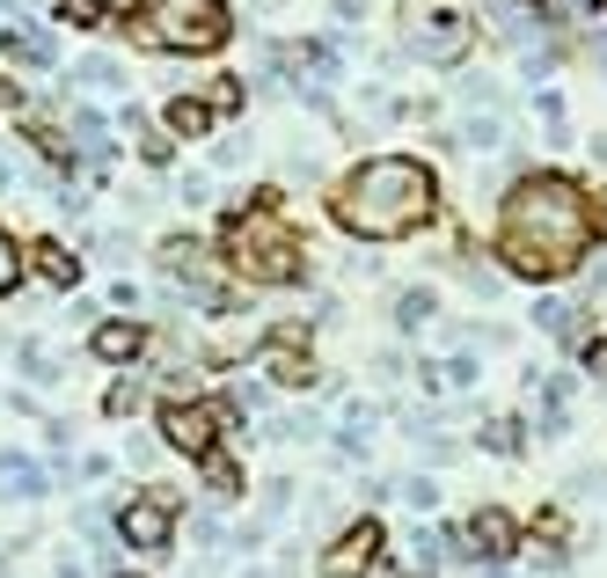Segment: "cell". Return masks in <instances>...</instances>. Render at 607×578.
<instances>
[{"label":"cell","mask_w":607,"mask_h":578,"mask_svg":"<svg viewBox=\"0 0 607 578\" xmlns=\"http://www.w3.org/2000/svg\"><path fill=\"white\" fill-rule=\"evenodd\" d=\"M607 235V212L571 176H520L498 206V263L520 279H564L593 257Z\"/></svg>","instance_id":"1"},{"label":"cell","mask_w":607,"mask_h":578,"mask_svg":"<svg viewBox=\"0 0 607 578\" xmlns=\"http://www.w3.org/2000/svg\"><path fill=\"white\" fill-rule=\"evenodd\" d=\"M439 212V183L425 161L410 155H374L345 176V191H337V220L366 242H402L417 235L425 220Z\"/></svg>","instance_id":"2"},{"label":"cell","mask_w":607,"mask_h":578,"mask_svg":"<svg viewBox=\"0 0 607 578\" xmlns=\"http://www.w3.org/2000/svg\"><path fill=\"white\" fill-rule=\"evenodd\" d=\"M125 22L147 52H220L227 44V0H132Z\"/></svg>","instance_id":"3"},{"label":"cell","mask_w":607,"mask_h":578,"mask_svg":"<svg viewBox=\"0 0 607 578\" xmlns=\"http://www.w3.org/2000/svg\"><path fill=\"white\" fill-rule=\"evenodd\" d=\"M227 257H235V271H242L249 286H293L300 279V242H293V228L278 220L271 206H257V212H235L227 220Z\"/></svg>","instance_id":"4"},{"label":"cell","mask_w":607,"mask_h":578,"mask_svg":"<svg viewBox=\"0 0 607 578\" xmlns=\"http://www.w3.org/2000/svg\"><path fill=\"white\" fill-rule=\"evenodd\" d=\"M220 432H227L220 403H183V396H176V403L161 410V439H169L176 455H191V461H206L212 447H220Z\"/></svg>","instance_id":"5"},{"label":"cell","mask_w":607,"mask_h":578,"mask_svg":"<svg viewBox=\"0 0 607 578\" xmlns=\"http://www.w3.org/2000/svg\"><path fill=\"white\" fill-rule=\"evenodd\" d=\"M161 263H169L176 286H191V300L206 308V316H227V308H235V293L212 279V263H206V249H198V242H161Z\"/></svg>","instance_id":"6"},{"label":"cell","mask_w":607,"mask_h":578,"mask_svg":"<svg viewBox=\"0 0 607 578\" xmlns=\"http://www.w3.org/2000/svg\"><path fill=\"white\" fill-rule=\"evenodd\" d=\"M469 44H476V22L461 16V8H432V16L417 22V37H410V52H417V59H432V67L469 59Z\"/></svg>","instance_id":"7"},{"label":"cell","mask_w":607,"mask_h":578,"mask_svg":"<svg viewBox=\"0 0 607 578\" xmlns=\"http://www.w3.org/2000/svg\"><path fill=\"white\" fill-rule=\"evenodd\" d=\"M118 527H125V542H132V549H169V535H176V491L132 498Z\"/></svg>","instance_id":"8"},{"label":"cell","mask_w":607,"mask_h":578,"mask_svg":"<svg viewBox=\"0 0 607 578\" xmlns=\"http://www.w3.org/2000/svg\"><path fill=\"white\" fill-rule=\"evenodd\" d=\"M263 373H271L278 388H315V367H308V351H300V330H278L271 345H263Z\"/></svg>","instance_id":"9"},{"label":"cell","mask_w":607,"mask_h":578,"mask_svg":"<svg viewBox=\"0 0 607 578\" xmlns=\"http://www.w3.org/2000/svg\"><path fill=\"white\" fill-rule=\"evenodd\" d=\"M374 564H381V520H359L345 542L330 549V578H359V571H374Z\"/></svg>","instance_id":"10"},{"label":"cell","mask_w":607,"mask_h":578,"mask_svg":"<svg viewBox=\"0 0 607 578\" xmlns=\"http://www.w3.org/2000/svg\"><path fill=\"white\" fill-rule=\"evenodd\" d=\"M0 52L16 59V67H52L59 59V44L44 30H37V22H16V30H0Z\"/></svg>","instance_id":"11"},{"label":"cell","mask_w":607,"mask_h":578,"mask_svg":"<svg viewBox=\"0 0 607 578\" xmlns=\"http://www.w3.org/2000/svg\"><path fill=\"white\" fill-rule=\"evenodd\" d=\"M469 535H476V549H484L490 564H505V557H513V520H505V512H476V527H469Z\"/></svg>","instance_id":"12"},{"label":"cell","mask_w":607,"mask_h":578,"mask_svg":"<svg viewBox=\"0 0 607 578\" xmlns=\"http://www.w3.org/2000/svg\"><path fill=\"white\" fill-rule=\"evenodd\" d=\"M169 132H176V140H206V132H212V103L176 96V103H169Z\"/></svg>","instance_id":"13"},{"label":"cell","mask_w":607,"mask_h":578,"mask_svg":"<svg viewBox=\"0 0 607 578\" xmlns=\"http://www.w3.org/2000/svg\"><path fill=\"white\" fill-rule=\"evenodd\" d=\"M139 345H147L139 322H103V330H96V359H132Z\"/></svg>","instance_id":"14"},{"label":"cell","mask_w":607,"mask_h":578,"mask_svg":"<svg viewBox=\"0 0 607 578\" xmlns=\"http://www.w3.org/2000/svg\"><path fill=\"white\" fill-rule=\"evenodd\" d=\"M30 263H37V271H44L52 286H73V279H81V263H73L59 242H37V249H30Z\"/></svg>","instance_id":"15"},{"label":"cell","mask_w":607,"mask_h":578,"mask_svg":"<svg viewBox=\"0 0 607 578\" xmlns=\"http://www.w3.org/2000/svg\"><path fill=\"white\" fill-rule=\"evenodd\" d=\"M16 279H22V249H16V235L0 228V293H16Z\"/></svg>","instance_id":"16"},{"label":"cell","mask_w":607,"mask_h":578,"mask_svg":"<svg viewBox=\"0 0 607 578\" xmlns=\"http://www.w3.org/2000/svg\"><path fill=\"white\" fill-rule=\"evenodd\" d=\"M73 81H96V88H118L125 73H118V59H81V67H73Z\"/></svg>","instance_id":"17"},{"label":"cell","mask_w":607,"mask_h":578,"mask_svg":"<svg viewBox=\"0 0 607 578\" xmlns=\"http://www.w3.org/2000/svg\"><path fill=\"white\" fill-rule=\"evenodd\" d=\"M396 316H402V330H417V322L432 316V293H396Z\"/></svg>","instance_id":"18"},{"label":"cell","mask_w":607,"mask_h":578,"mask_svg":"<svg viewBox=\"0 0 607 578\" xmlns=\"http://www.w3.org/2000/svg\"><path fill=\"white\" fill-rule=\"evenodd\" d=\"M22 367H30L37 381H59V359H52V351H44V345H22Z\"/></svg>","instance_id":"19"},{"label":"cell","mask_w":607,"mask_h":578,"mask_svg":"<svg viewBox=\"0 0 607 578\" xmlns=\"http://www.w3.org/2000/svg\"><path fill=\"white\" fill-rule=\"evenodd\" d=\"M110 418H125V410H139V381H125V388H110Z\"/></svg>","instance_id":"20"},{"label":"cell","mask_w":607,"mask_h":578,"mask_svg":"<svg viewBox=\"0 0 607 578\" xmlns=\"http://www.w3.org/2000/svg\"><path fill=\"white\" fill-rule=\"evenodd\" d=\"M59 16H73V22H103V0H59Z\"/></svg>","instance_id":"21"},{"label":"cell","mask_w":607,"mask_h":578,"mask_svg":"<svg viewBox=\"0 0 607 578\" xmlns=\"http://www.w3.org/2000/svg\"><path fill=\"white\" fill-rule=\"evenodd\" d=\"M484 439H490V447H498V455H520V425H490Z\"/></svg>","instance_id":"22"},{"label":"cell","mask_w":607,"mask_h":578,"mask_svg":"<svg viewBox=\"0 0 607 578\" xmlns=\"http://www.w3.org/2000/svg\"><path fill=\"white\" fill-rule=\"evenodd\" d=\"M586 367H593V373H607V345H593V351H586Z\"/></svg>","instance_id":"23"},{"label":"cell","mask_w":607,"mask_h":578,"mask_svg":"<svg viewBox=\"0 0 607 578\" xmlns=\"http://www.w3.org/2000/svg\"><path fill=\"white\" fill-rule=\"evenodd\" d=\"M118 578H125V571H118Z\"/></svg>","instance_id":"24"}]
</instances>
